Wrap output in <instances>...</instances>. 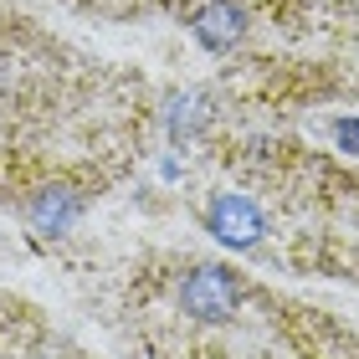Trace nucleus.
<instances>
[{
    "label": "nucleus",
    "instance_id": "nucleus-1",
    "mask_svg": "<svg viewBox=\"0 0 359 359\" xmlns=\"http://www.w3.org/2000/svg\"><path fill=\"white\" fill-rule=\"evenodd\" d=\"M236 298H241V287H236V277L226 272V267H195V272L185 277V287H180V303H185V313L205 318V323L231 318Z\"/></svg>",
    "mask_w": 359,
    "mask_h": 359
},
{
    "label": "nucleus",
    "instance_id": "nucleus-2",
    "mask_svg": "<svg viewBox=\"0 0 359 359\" xmlns=\"http://www.w3.org/2000/svg\"><path fill=\"white\" fill-rule=\"evenodd\" d=\"M210 236L226 241V247H252L262 236V210L252 201H241V195H221L210 205Z\"/></svg>",
    "mask_w": 359,
    "mask_h": 359
},
{
    "label": "nucleus",
    "instance_id": "nucleus-3",
    "mask_svg": "<svg viewBox=\"0 0 359 359\" xmlns=\"http://www.w3.org/2000/svg\"><path fill=\"white\" fill-rule=\"evenodd\" d=\"M241 31H247V15H241V6H231V0H216V6H205L195 15V36H201V46H210V52L236 46Z\"/></svg>",
    "mask_w": 359,
    "mask_h": 359
},
{
    "label": "nucleus",
    "instance_id": "nucleus-4",
    "mask_svg": "<svg viewBox=\"0 0 359 359\" xmlns=\"http://www.w3.org/2000/svg\"><path fill=\"white\" fill-rule=\"evenodd\" d=\"M31 221H36V231H67L77 221V195L72 190H41L36 205H31Z\"/></svg>",
    "mask_w": 359,
    "mask_h": 359
},
{
    "label": "nucleus",
    "instance_id": "nucleus-5",
    "mask_svg": "<svg viewBox=\"0 0 359 359\" xmlns=\"http://www.w3.org/2000/svg\"><path fill=\"white\" fill-rule=\"evenodd\" d=\"M339 144L359 154V118H344V123H339Z\"/></svg>",
    "mask_w": 359,
    "mask_h": 359
}]
</instances>
